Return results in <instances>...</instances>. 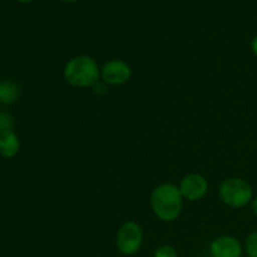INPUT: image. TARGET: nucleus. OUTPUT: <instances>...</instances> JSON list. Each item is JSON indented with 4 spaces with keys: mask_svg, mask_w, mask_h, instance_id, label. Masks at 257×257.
Returning a JSON list of instances; mask_svg holds the SVG:
<instances>
[{
    "mask_svg": "<svg viewBox=\"0 0 257 257\" xmlns=\"http://www.w3.org/2000/svg\"><path fill=\"white\" fill-rule=\"evenodd\" d=\"M151 208L163 222L176 221L183 210V197L178 186L161 183L151 193Z\"/></svg>",
    "mask_w": 257,
    "mask_h": 257,
    "instance_id": "obj_1",
    "label": "nucleus"
},
{
    "mask_svg": "<svg viewBox=\"0 0 257 257\" xmlns=\"http://www.w3.org/2000/svg\"><path fill=\"white\" fill-rule=\"evenodd\" d=\"M153 257H178V252L173 246L162 245L155 251Z\"/></svg>",
    "mask_w": 257,
    "mask_h": 257,
    "instance_id": "obj_12",
    "label": "nucleus"
},
{
    "mask_svg": "<svg viewBox=\"0 0 257 257\" xmlns=\"http://www.w3.org/2000/svg\"><path fill=\"white\" fill-rule=\"evenodd\" d=\"M210 253L212 257H241L242 245L233 236H220L211 242Z\"/></svg>",
    "mask_w": 257,
    "mask_h": 257,
    "instance_id": "obj_7",
    "label": "nucleus"
},
{
    "mask_svg": "<svg viewBox=\"0 0 257 257\" xmlns=\"http://www.w3.org/2000/svg\"><path fill=\"white\" fill-rule=\"evenodd\" d=\"M132 69L122 59H112L100 68V78L108 85H122L131 79Z\"/></svg>",
    "mask_w": 257,
    "mask_h": 257,
    "instance_id": "obj_6",
    "label": "nucleus"
},
{
    "mask_svg": "<svg viewBox=\"0 0 257 257\" xmlns=\"http://www.w3.org/2000/svg\"><path fill=\"white\" fill-rule=\"evenodd\" d=\"M143 243V230L135 221L124 222L115 237V245L122 255L133 256L141 250Z\"/></svg>",
    "mask_w": 257,
    "mask_h": 257,
    "instance_id": "obj_4",
    "label": "nucleus"
},
{
    "mask_svg": "<svg viewBox=\"0 0 257 257\" xmlns=\"http://www.w3.org/2000/svg\"><path fill=\"white\" fill-rule=\"evenodd\" d=\"M251 210H252V213L255 215V217L257 218V197L253 198L252 202H251Z\"/></svg>",
    "mask_w": 257,
    "mask_h": 257,
    "instance_id": "obj_15",
    "label": "nucleus"
},
{
    "mask_svg": "<svg viewBox=\"0 0 257 257\" xmlns=\"http://www.w3.org/2000/svg\"><path fill=\"white\" fill-rule=\"evenodd\" d=\"M220 200L231 208H242L252 202L253 191L250 183L240 177L223 181L218 190Z\"/></svg>",
    "mask_w": 257,
    "mask_h": 257,
    "instance_id": "obj_3",
    "label": "nucleus"
},
{
    "mask_svg": "<svg viewBox=\"0 0 257 257\" xmlns=\"http://www.w3.org/2000/svg\"><path fill=\"white\" fill-rule=\"evenodd\" d=\"M107 85V83H104L103 80H98V82H95L94 84L92 85L93 92H94V94L98 95V97H103V95L107 94L108 92Z\"/></svg>",
    "mask_w": 257,
    "mask_h": 257,
    "instance_id": "obj_13",
    "label": "nucleus"
},
{
    "mask_svg": "<svg viewBox=\"0 0 257 257\" xmlns=\"http://www.w3.org/2000/svg\"><path fill=\"white\" fill-rule=\"evenodd\" d=\"M245 250L248 257H257V231H253L247 236Z\"/></svg>",
    "mask_w": 257,
    "mask_h": 257,
    "instance_id": "obj_11",
    "label": "nucleus"
},
{
    "mask_svg": "<svg viewBox=\"0 0 257 257\" xmlns=\"http://www.w3.org/2000/svg\"><path fill=\"white\" fill-rule=\"evenodd\" d=\"M251 50H252L253 55L257 58V34L251 40Z\"/></svg>",
    "mask_w": 257,
    "mask_h": 257,
    "instance_id": "obj_14",
    "label": "nucleus"
},
{
    "mask_svg": "<svg viewBox=\"0 0 257 257\" xmlns=\"http://www.w3.org/2000/svg\"><path fill=\"white\" fill-rule=\"evenodd\" d=\"M20 94L19 85L14 80L7 79L0 84V103L2 104H13L18 100Z\"/></svg>",
    "mask_w": 257,
    "mask_h": 257,
    "instance_id": "obj_9",
    "label": "nucleus"
},
{
    "mask_svg": "<svg viewBox=\"0 0 257 257\" xmlns=\"http://www.w3.org/2000/svg\"><path fill=\"white\" fill-rule=\"evenodd\" d=\"M17 2H19V3H23V4H28V3H32V2H34V0H17Z\"/></svg>",
    "mask_w": 257,
    "mask_h": 257,
    "instance_id": "obj_16",
    "label": "nucleus"
},
{
    "mask_svg": "<svg viewBox=\"0 0 257 257\" xmlns=\"http://www.w3.org/2000/svg\"><path fill=\"white\" fill-rule=\"evenodd\" d=\"M183 200L196 202L207 195L208 181L200 173H190L181 180L178 186Z\"/></svg>",
    "mask_w": 257,
    "mask_h": 257,
    "instance_id": "obj_5",
    "label": "nucleus"
},
{
    "mask_svg": "<svg viewBox=\"0 0 257 257\" xmlns=\"http://www.w3.org/2000/svg\"><path fill=\"white\" fill-rule=\"evenodd\" d=\"M63 2H65V3H75V2H78V0H63Z\"/></svg>",
    "mask_w": 257,
    "mask_h": 257,
    "instance_id": "obj_17",
    "label": "nucleus"
},
{
    "mask_svg": "<svg viewBox=\"0 0 257 257\" xmlns=\"http://www.w3.org/2000/svg\"><path fill=\"white\" fill-rule=\"evenodd\" d=\"M63 75L72 87L89 88L99 80L100 69L94 58L83 54L68 60L64 65Z\"/></svg>",
    "mask_w": 257,
    "mask_h": 257,
    "instance_id": "obj_2",
    "label": "nucleus"
},
{
    "mask_svg": "<svg viewBox=\"0 0 257 257\" xmlns=\"http://www.w3.org/2000/svg\"><path fill=\"white\" fill-rule=\"evenodd\" d=\"M15 124L14 117L8 112H0V135L8 131H13Z\"/></svg>",
    "mask_w": 257,
    "mask_h": 257,
    "instance_id": "obj_10",
    "label": "nucleus"
},
{
    "mask_svg": "<svg viewBox=\"0 0 257 257\" xmlns=\"http://www.w3.org/2000/svg\"><path fill=\"white\" fill-rule=\"evenodd\" d=\"M20 141L14 131H8L0 135V156L13 158L19 153Z\"/></svg>",
    "mask_w": 257,
    "mask_h": 257,
    "instance_id": "obj_8",
    "label": "nucleus"
},
{
    "mask_svg": "<svg viewBox=\"0 0 257 257\" xmlns=\"http://www.w3.org/2000/svg\"><path fill=\"white\" fill-rule=\"evenodd\" d=\"M0 84H2V82H0Z\"/></svg>",
    "mask_w": 257,
    "mask_h": 257,
    "instance_id": "obj_18",
    "label": "nucleus"
}]
</instances>
